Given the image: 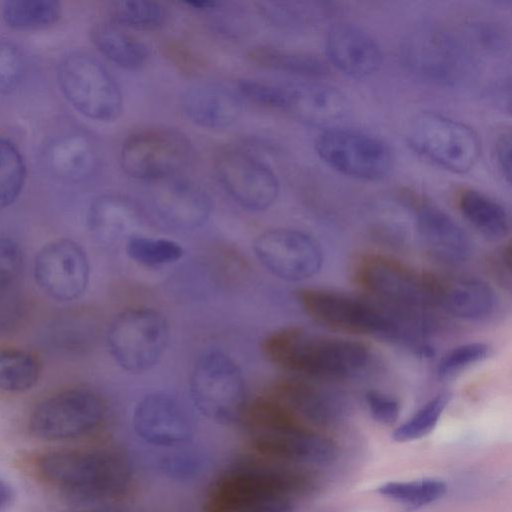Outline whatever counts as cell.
I'll return each mask as SVG.
<instances>
[{
    "instance_id": "cell-43",
    "label": "cell",
    "mask_w": 512,
    "mask_h": 512,
    "mask_svg": "<svg viewBox=\"0 0 512 512\" xmlns=\"http://www.w3.org/2000/svg\"><path fill=\"white\" fill-rule=\"evenodd\" d=\"M23 253L13 239L0 236V287L12 285L21 273Z\"/></svg>"
},
{
    "instance_id": "cell-50",
    "label": "cell",
    "mask_w": 512,
    "mask_h": 512,
    "mask_svg": "<svg viewBox=\"0 0 512 512\" xmlns=\"http://www.w3.org/2000/svg\"><path fill=\"white\" fill-rule=\"evenodd\" d=\"M185 4L198 11H212L220 5L215 0H186Z\"/></svg>"
},
{
    "instance_id": "cell-42",
    "label": "cell",
    "mask_w": 512,
    "mask_h": 512,
    "mask_svg": "<svg viewBox=\"0 0 512 512\" xmlns=\"http://www.w3.org/2000/svg\"><path fill=\"white\" fill-rule=\"evenodd\" d=\"M469 32L472 40L488 53H504L508 47L509 38L506 30L495 22L474 23Z\"/></svg>"
},
{
    "instance_id": "cell-10",
    "label": "cell",
    "mask_w": 512,
    "mask_h": 512,
    "mask_svg": "<svg viewBox=\"0 0 512 512\" xmlns=\"http://www.w3.org/2000/svg\"><path fill=\"white\" fill-rule=\"evenodd\" d=\"M407 141L426 160L458 174L471 170L481 153L473 128L435 111L421 112L411 121Z\"/></svg>"
},
{
    "instance_id": "cell-32",
    "label": "cell",
    "mask_w": 512,
    "mask_h": 512,
    "mask_svg": "<svg viewBox=\"0 0 512 512\" xmlns=\"http://www.w3.org/2000/svg\"><path fill=\"white\" fill-rule=\"evenodd\" d=\"M41 364L29 351L0 347V390L11 393L26 392L39 381Z\"/></svg>"
},
{
    "instance_id": "cell-30",
    "label": "cell",
    "mask_w": 512,
    "mask_h": 512,
    "mask_svg": "<svg viewBox=\"0 0 512 512\" xmlns=\"http://www.w3.org/2000/svg\"><path fill=\"white\" fill-rule=\"evenodd\" d=\"M248 58L261 67L307 78H319L328 73L326 62L313 54L270 45L252 48Z\"/></svg>"
},
{
    "instance_id": "cell-29",
    "label": "cell",
    "mask_w": 512,
    "mask_h": 512,
    "mask_svg": "<svg viewBox=\"0 0 512 512\" xmlns=\"http://www.w3.org/2000/svg\"><path fill=\"white\" fill-rule=\"evenodd\" d=\"M458 208L467 222L486 239L499 241L509 235L510 216L504 206L490 196L466 189L459 195Z\"/></svg>"
},
{
    "instance_id": "cell-11",
    "label": "cell",
    "mask_w": 512,
    "mask_h": 512,
    "mask_svg": "<svg viewBox=\"0 0 512 512\" xmlns=\"http://www.w3.org/2000/svg\"><path fill=\"white\" fill-rule=\"evenodd\" d=\"M166 318L149 307H133L119 313L106 333L108 351L114 361L130 373L152 368L169 341Z\"/></svg>"
},
{
    "instance_id": "cell-15",
    "label": "cell",
    "mask_w": 512,
    "mask_h": 512,
    "mask_svg": "<svg viewBox=\"0 0 512 512\" xmlns=\"http://www.w3.org/2000/svg\"><path fill=\"white\" fill-rule=\"evenodd\" d=\"M219 182L230 197L249 211H263L276 201L280 185L274 171L253 153L225 147L215 158Z\"/></svg>"
},
{
    "instance_id": "cell-36",
    "label": "cell",
    "mask_w": 512,
    "mask_h": 512,
    "mask_svg": "<svg viewBox=\"0 0 512 512\" xmlns=\"http://www.w3.org/2000/svg\"><path fill=\"white\" fill-rule=\"evenodd\" d=\"M125 250L132 260L148 267L171 264L184 255L183 247L173 240L137 234L125 241Z\"/></svg>"
},
{
    "instance_id": "cell-24",
    "label": "cell",
    "mask_w": 512,
    "mask_h": 512,
    "mask_svg": "<svg viewBox=\"0 0 512 512\" xmlns=\"http://www.w3.org/2000/svg\"><path fill=\"white\" fill-rule=\"evenodd\" d=\"M349 110L346 95L332 85L317 81L289 85L287 111L309 125L336 127Z\"/></svg>"
},
{
    "instance_id": "cell-34",
    "label": "cell",
    "mask_w": 512,
    "mask_h": 512,
    "mask_svg": "<svg viewBox=\"0 0 512 512\" xmlns=\"http://www.w3.org/2000/svg\"><path fill=\"white\" fill-rule=\"evenodd\" d=\"M110 22L122 28L157 30L164 26L166 8L153 0H118L112 3Z\"/></svg>"
},
{
    "instance_id": "cell-22",
    "label": "cell",
    "mask_w": 512,
    "mask_h": 512,
    "mask_svg": "<svg viewBox=\"0 0 512 512\" xmlns=\"http://www.w3.org/2000/svg\"><path fill=\"white\" fill-rule=\"evenodd\" d=\"M180 108L189 121L208 129H224L241 115L240 98L226 86L215 82H198L180 96Z\"/></svg>"
},
{
    "instance_id": "cell-45",
    "label": "cell",
    "mask_w": 512,
    "mask_h": 512,
    "mask_svg": "<svg viewBox=\"0 0 512 512\" xmlns=\"http://www.w3.org/2000/svg\"><path fill=\"white\" fill-rule=\"evenodd\" d=\"M365 401L375 421L385 425H390L397 421L400 406L393 397L376 390H369L365 394Z\"/></svg>"
},
{
    "instance_id": "cell-21",
    "label": "cell",
    "mask_w": 512,
    "mask_h": 512,
    "mask_svg": "<svg viewBox=\"0 0 512 512\" xmlns=\"http://www.w3.org/2000/svg\"><path fill=\"white\" fill-rule=\"evenodd\" d=\"M497 297L486 281L464 274L434 275V306L453 317L480 320L494 311Z\"/></svg>"
},
{
    "instance_id": "cell-13",
    "label": "cell",
    "mask_w": 512,
    "mask_h": 512,
    "mask_svg": "<svg viewBox=\"0 0 512 512\" xmlns=\"http://www.w3.org/2000/svg\"><path fill=\"white\" fill-rule=\"evenodd\" d=\"M193 146L182 132L147 128L130 134L120 150V165L132 178L163 181L180 174L193 159Z\"/></svg>"
},
{
    "instance_id": "cell-4",
    "label": "cell",
    "mask_w": 512,
    "mask_h": 512,
    "mask_svg": "<svg viewBox=\"0 0 512 512\" xmlns=\"http://www.w3.org/2000/svg\"><path fill=\"white\" fill-rule=\"evenodd\" d=\"M241 421L251 444L263 457L322 464L336 456L331 440L311 431L269 394L247 403Z\"/></svg>"
},
{
    "instance_id": "cell-12",
    "label": "cell",
    "mask_w": 512,
    "mask_h": 512,
    "mask_svg": "<svg viewBox=\"0 0 512 512\" xmlns=\"http://www.w3.org/2000/svg\"><path fill=\"white\" fill-rule=\"evenodd\" d=\"M106 415L104 400L95 391L77 387L39 402L28 418L30 434L44 441H67L93 433Z\"/></svg>"
},
{
    "instance_id": "cell-31",
    "label": "cell",
    "mask_w": 512,
    "mask_h": 512,
    "mask_svg": "<svg viewBox=\"0 0 512 512\" xmlns=\"http://www.w3.org/2000/svg\"><path fill=\"white\" fill-rule=\"evenodd\" d=\"M259 9L275 26L287 29H303L329 18L335 6L322 1H268Z\"/></svg>"
},
{
    "instance_id": "cell-6",
    "label": "cell",
    "mask_w": 512,
    "mask_h": 512,
    "mask_svg": "<svg viewBox=\"0 0 512 512\" xmlns=\"http://www.w3.org/2000/svg\"><path fill=\"white\" fill-rule=\"evenodd\" d=\"M402 66L414 76L445 86L468 79L474 68L468 47L455 34L432 23L412 28L399 46Z\"/></svg>"
},
{
    "instance_id": "cell-46",
    "label": "cell",
    "mask_w": 512,
    "mask_h": 512,
    "mask_svg": "<svg viewBox=\"0 0 512 512\" xmlns=\"http://www.w3.org/2000/svg\"><path fill=\"white\" fill-rule=\"evenodd\" d=\"M201 461L194 455L175 454L162 460V470L170 477L188 479L199 473Z\"/></svg>"
},
{
    "instance_id": "cell-49",
    "label": "cell",
    "mask_w": 512,
    "mask_h": 512,
    "mask_svg": "<svg viewBox=\"0 0 512 512\" xmlns=\"http://www.w3.org/2000/svg\"><path fill=\"white\" fill-rule=\"evenodd\" d=\"M14 498L13 487L6 480L0 478V512L6 510L12 504Z\"/></svg>"
},
{
    "instance_id": "cell-25",
    "label": "cell",
    "mask_w": 512,
    "mask_h": 512,
    "mask_svg": "<svg viewBox=\"0 0 512 512\" xmlns=\"http://www.w3.org/2000/svg\"><path fill=\"white\" fill-rule=\"evenodd\" d=\"M141 212L138 205L121 194H103L95 198L87 212V225L100 242L114 244L136 235Z\"/></svg>"
},
{
    "instance_id": "cell-16",
    "label": "cell",
    "mask_w": 512,
    "mask_h": 512,
    "mask_svg": "<svg viewBox=\"0 0 512 512\" xmlns=\"http://www.w3.org/2000/svg\"><path fill=\"white\" fill-rule=\"evenodd\" d=\"M260 263L276 277L303 281L316 275L323 263V252L309 234L289 228L265 231L254 242Z\"/></svg>"
},
{
    "instance_id": "cell-17",
    "label": "cell",
    "mask_w": 512,
    "mask_h": 512,
    "mask_svg": "<svg viewBox=\"0 0 512 512\" xmlns=\"http://www.w3.org/2000/svg\"><path fill=\"white\" fill-rule=\"evenodd\" d=\"M33 274L39 288L54 300L74 301L89 282L90 267L84 249L71 239H57L36 254Z\"/></svg>"
},
{
    "instance_id": "cell-44",
    "label": "cell",
    "mask_w": 512,
    "mask_h": 512,
    "mask_svg": "<svg viewBox=\"0 0 512 512\" xmlns=\"http://www.w3.org/2000/svg\"><path fill=\"white\" fill-rule=\"evenodd\" d=\"M24 314L21 296L12 285L0 287V334L13 330Z\"/></svg>"
},
{
    "instance_id": "cell-41",
    "label": "cell",
    "mask_w": 512,
    "mask_h": 512,
    "mask_svg": "<svg viewBox=\"0 0 512 512\" xmlns=\"http://www.w3.org/2000/svg\"><path fill=\"white\" fill-rule=\"evenodd\" d=\"M25 72L24 56L20 48L7 40H0V95L15 91Z\"/></svg>"
},
{
    "instance_id": "cell-39",
    "label": "cell",
    "mask_w": 512,
    "mask_h": 512,
    "mask_svg": "<svg viewBox=\"0 0 512 512\" xmlns=\"http://www.w3.org/2000/svg\"><path fill=\"white\" fill-rule=\"evenodd\" d=\"M239 93L258 105L287 111L289 104V85L271 81L243 78L237 82Z\"/></svg>"
},
{
    "instance_id": "cell-47",
    "label": "cell",
    "mask_w": 512,
    "mask_h": 512,
    "mask_svg": "<svg viewBox=\"0 0 512 512\" xmlns=\"http://www.w3.org/2000/svg\"><path fill=\"white\" fill-rule=\"evenodd\" d=\"M495 157L502 175L511 180V133H501L495 143Z\"/></svg>"
},
{
    "instance_id": "cell-38",
    "label": "cell",
    "mask_w": 512,
    "mask_h": 512,
    "mask_svg": "<svg viewBox=\"0 0 512 512\" xmlns=\"http://www.w3.org/2000/svg\"><path fill=\"white\" fill-rule=\"evenodd\" d=\"M448 401L449 396L445 393L431 398L410 419L394 430L393 439L397 442H406L430 433L438 423Z\"/></svg>"
},
{
    "instance_id": "cell-14",
    "label": "cell",
    "mask_w": 512,
    "mask_h": 512,
    "mask_svg": "<svg viewBox=\"0 0 512 512\" xmlns=\"http://www.w3.org/2000/svg\"><path fill=\"white\" fill-rule=\"evenodd\" d=\"M314 147L318 157L331 169L358 180L382 179L392 168L390 147L366 132L327 128L317 136Z\"/></svg>"
},
{
    "instance_id": "cell-40",
    "label": "cell",
    "mask_w": 512,
    "mask_h": 512,
    "mask_svg": "<svg viewBox=\"0 0 512 512\" xmlns=\"http://www.w3.org/2000/svg\"><path fill=\"white\" fill-rule=\"evenodd\" d=\"M490 354V347L483 342H469L448 351L439 361L437 373L446 378L478 363Z\"/></svg>"
},
{
    "instance_id": "cell-26",
    "label": "cell",
    "mask_w": 512,
    "mask_h": 512,
    "mask_svg": "<svg viewBox=\"0 0 512 512\" xmlns=\"http://www.w3.org/2000/svg\"><path fill=\"white\" fill-rule=\"evenodd\" d=\"M301 420L324 423L338 413L337 400L327 391L302 378H284L276 381L268 393Z\"/></svg>"
},
{
    "instance_id": "cell-7",
    "label": "cell",
    "mask_w": 512,
    "mask_h": 512,
    "mask_svg": "<svg viewBox=\"0 0 512 512\" xmlns=\"http://www.w3.org/2000/svg\"><path fill=\"white\" fill-rule=\"evenodd\" d=\"M353 277L376 302L419 313L434 306V274L418 271L380 253H366L356 260Z\"/></svg>"
},
{
    "instance_id": "cell-20",
    "label": "cell",
    "mask_w": 512,
    "mask_h": 512,
    "mask_svg": "<svg viewBox=\"0 0 512 512\" xmlns=\"http://www.w3.org/2000/svg\"><path fill=\"white\" fill-rule=\"evenodd\" d=\"M412 207L420 240L432 258L450 265L469 258L471 241L449 214L423 199L414 202Z\"/></svg>"
},
{
    "instance_id": "cell-23",
    "label": "cell",
    "mask_w": 512,
    "mask_h": 512,
    "mask_svg": "<svg viewBox=\"0 0 512 512\" xmlns=\"http://www.w3.org/2000/svg\"><path fill=\"white\" fill-rule=\"evenodd\" d=\"M154 193V205L164 220L183 229L203 225L211 213V201L198 184L173 177L160 181Z\"/></svg>"
},
{
    "instance_id": "cell-1",
    "label": "cell",
    "mask_w": 512,
    "mask_h": 512,
    "mask_svg": "<svg viewBox=\"0 0 512 512\" xmlns=\"http://www.w3.org/2000/svg\"><path fill=\"white\" fill-rule=\"evenodd\" d=\"M277 367L303 377L345 380L362 374L372 360L370 348L348 338L311 334L298 326L269 333L261 343Z\"/></svg>"
},
{
    "instance_id": "cell-33",
    "label": "cell",
    "mask_w": 512,
    "mask_h": 512,
    "mask_svg": "<svg viewBox=\"0 0 512 512\" xmlns=\"http://www.w3.org/2000/svg\"><path fill=\"white\" fill-rule=\"evenodd\" d=\"M62 11V4L56 0H7L2 17L13 29L37 30L57 23Z\"/></svg>"
},
{
    "instance_id": "cell-35",
    "label": "cell",
    "mask_w": 512,
    "mask_h": 512,
    "mask_svg": "<svg viewBox=\"0 0 512 512\" xmlns=\"http://www.w3.org/2000/svg\"><path fill=\"white\" fill-rule=\"evenodd\" d=\"M26 180L24 158L10 140L0 137V210L21 194Z\"/></svg>"
},
{
    "instance_id": "cell-2",
    "label": "cell",
    "mask_w": 512,
    "mask_h": 512,
    "mask_svg": "<svg viewBox=\"0 0 512 512\" xmlns=\"http://www.w3.org/2000/svg\"><path fill=\"white\" fill-rule=\"evenodd\" d=\"M34 467L48 486L78 500L116 499L131 484L128 465L106 450H50L36 458Z\"/></svg>"
},
{
    "instance_id": "cell-18",
    "label": "cell",
    "mask_w": 512,
    "mask_h": 512,
    "mask_svg": "<svg viewBox=\"0 0 512 512\" xmlns=\"http://www.w3.org/2000/svg\"><path fill=\"white\" fill-rule=\"evenodd\" d=\"M136 434L145 442L160 447L182 445L193 435V421L185 407L165 393H150L134 408Z\"/></svg>"
},
{
    "instance_id": "cell-28",
    "label": "cell",
    "mask_w": 512,
    "mask_h": 512,
    "mask_svg": "<svg viewBox=\"0 0 512 512\" xmlns=\"http://www.w3.org/2000/svg\"><path fill=\"white\" fill-rule=\"evenodd\" d=\"M91 39L107 59L126 70L141 69L151 55L143 41L110 21L96 24L92 28Z\"/></svg>"
},
{
    "instance_id": "cell-27",
    "label": "cell",
    "mask_w": 512,
    "mask_h": 512,
    "mask_svg": "<svg viewBox=\"0 0 512 512\" xmlns=\"http://www.w3.org/2000/svg\"><path fill=\"white\" fill-rule=\"evenodd\" d=\"M45 160L58 178L79 182L90 176L97 164L93 141L80 132H70L54 139L46 150Z\"/></svg>"
},
{
    "instance_id": "cell-48",
    "label": "cell",
    "mask_w": 512,
    "mask_h": 512,
    "mask_svg": "<svg viewBox=\"0 0 512 512\" xmlns=\"http://www.w3.org/2000/svg\"><path fill=\"white\" fill-rule=\"evenodd\" d=\"M493 269L504 284L511 285V250L510 246L503 248L493 260Z\"/></svg>"
},
{
    "instance_id": "cell-37",
    "label": "cell",
    "mask_w": 512,
    "mask_h": 512,
    "mask_svg": "<svg viewBox=\"0 0 512 512\" xmlns=\"http://www.w3.org/2000/svg\"><path fill=\"white\" fill-rule=\"evenodd\" d=\"M446 484L438 479H422L409 482H388L378 492L412 508L422 507L440 499L446 492Z\"/></svg>"
},
{
    "instance_id": "cell-8",
    "label": "cell",
    "mask_w": 512,
    "mask_h": 512,
    "mask_svg": "<svg viewBox=\"0 0 512 512\" xmlns=\"http://www.w3.org/2000/svg\"><path fill=\"white\" fill-rule=\"evenodd\" d=\"M197 409L212 421H241L247 406L246 386L237 363L219 349L204 351L197 358L189 381Z\"/></svg>"
},
{
    "instance_id": "cell-9",
    "label": "cell",
    "mask_w": 512,
    "mask_h": 512,
    "mask_svg": "<svg viewBox=\"0 0 512 512\" xmlns=\"http://www.w3.org/2000/svg\"><path fill=\"white\" fill-rule=\"evenodd\" d=\"M56 78L63 96L83 116L99 122H111L120 116V88L90 54L73 51L63 56L56 68Z\"/></svg>"
},
{
    "instance_id": "cell-19",
    "label": "cell",
    "mask_w": 512,
    "mask_h": 512,
    "mask_svg": "<svg viewBox=\"0 0 512 512\" xmlns=\"http://www.w3.org/2000/svg\"><path fill=\"white\" fill-rule=\"evenodd\" d=\"M325 53L331 65L356 79L373 75L383 60L377 40L367 30L350 22H338L329 28Z\"/></svg>"
},
{
    "instance_id": "cell-5",
    "label": "cell",
    "mask_w": 512,
    "mask_h": 512,
    "mask_svg": "<svg viewBox=\"0 0 512 512\" xmlns=\"http://www.w3.org/2000/svg\"><path fill=\"white\" fill-rule=\"evenodd\" d=\"M297 299L310 318L336 331L393 340L403 339L408 334L407 316L378 302L320 288L300 289Z\"/></svg>"
},
{
    "instance_id": "cell-3",
    "label": "cell",
    "mask_w": 512,
    "mask_h": 512,
    "mask_svg": "<svg viewBox=\"0 0 512 512\" xmlns=\"http://www.w3.org/2000/svg\"><path fill=\"white\" fill-rule=\"evenodd\" d=\"M308 486L302 474L263 459L236 463L213 484L206 512H293L290 493Z\"/></svg>"
}]
</instances>
